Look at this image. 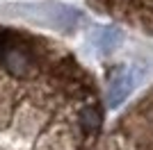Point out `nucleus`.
Masks as SVG:
<instances>
[{"label":"nucleus","mask_w":153,"mask_h":150,"mask_svg":"<svg viewBox=\"0 0 153 150\" xmlns=\"http://www.w3.org/2000/svg\"><path fill=\"white\" fill-rule=\"evenodd\" d=\"M103 96L59 41L0 25V150H101Z\"/></svg>","instance_id":"nucleus-1"},{"label":"nucleus","mask_w":153,"mask_h":150,"mask_svg":"<svg viewBox=\"0 0 153 150\" xmlns=\"http://www.w3.org/2000/svg\"><path fill=\"white\" fill-rule=\"evenodd\" d=\"M103 150H153V84L114 121Z\"/></svg>","instance_id":"nucleus-2"},{"label":"nucleus","mask_w":153,"mask_h":150,"mask_svg":"<svg viewBox=\"0 0 153 150\" xmlns=\"http://www.w3.org/2000/svg\"><path fill=\"white\" fill-rule=\"evenodd\" d=\"M101 14L153 37V0H89Z\"/></svg>","instance_id":"nucleus-3"},{"label":"nucleus","mask_w":153,"mask_h":150,"mask_svg":"<svg viewBox=\"0 0 153 150\" xmlns=\"http://www.w3.org/2000/svg\"><path fill=\"white\" fill-rule=\"evenodd\" d=\"M108 84H110V91H108V100H110V105H119L121 100H126V96H128V91H130V77L126 75V71L119 66L117 68V77L114 75H110L108 77Z\"/></svg>","instance_id":"nucleus-4"}]
</instances>
